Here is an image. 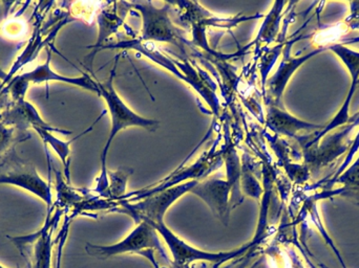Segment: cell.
Masks as SVG:
<instances>
[{"label": "cell", "mask_w": 359, "mask_h": 268, "mask_svg": "<svg viewBox=\"0 0 359 268\" xmlns=\"http://www.w3.org/2000/svg\"><path fill=\"white\" fill-rule=\"evenodd\" d=\"M50 59H52V52L48 50V58H46V62L38 65L33 71L21 73L19 77L23 81L27 82V84L59 82V83L77 86V87L82 88V90L95 92L99 96L100 92H99L98 81H95L88 73H83L80 77H67V76L60 75V73L53 71L52 67H50Z\"/></svg>", "instance_id": "7c38bea8"}, {"label": "cell", "mask_w": 359, "mask_h": 268, "mask_svg": "<svg viewBox=\"0 0 359 268\" xmlns=\"http://www.w3.org/2000/svg\"><path fill=\"white\" fill-rule=\"evenodd\" d=\"M55 177H56V191H57V202L56 204H53L54 208L60 209V210H65V206H76L82 202V197L75 191L69 187V183H65V178H63L62 174L60 171L55 169Z\"/></svg>", "instance_id": "ffe728a7"}, {"label": "cell", "mask_w": 359, "mask_h": 268, "mask_svg": "<svg viewBox=\"0 0 359 268\" xmlns=\"http://www.w3.org/2000/svg\"><path fill=\"white\" fill-rule=\"evenodd\" d=\"M266 124L276 134L297 139L302 132L314 134L324 128L325 124H313L304 121L289 113L284 107L268 105Z\"/></svg>", "instance_id": "4fadbf2b"}, {"label": "cell", "mask_w": 359, "mask_h": 268, "mask_svg": "<svg viewBox=\"0 0 359 268\" xmlns=\"http://www.w3.org/2000/svg\"><path fill=\"white\" fill-rule=\"evenodd\" d=\"M328 50L337 55L349 71L350 76H351V85H350L349 92H348L347 97L344 100L341 108L328 124H325L322 130L314 132V134L303 135L297 139L301 143L302 149L314 145L325 135L333 130H337L341 126L347 125L352 120V118L350 117V107H351L352 99L359 86V50H352L346 44H335L329 48Z\"/></svg>", "instance_id": "277c9868"}, {"label": "cell", "mask_w": 359, "mask_h": 268, "mask_svg": "<svg viewBox=\"0 0 359 268\" xmlns=\"http://www.w3.org/2000/svg\"><path fill=\"white\" fill-rule=\"evenodd\" d=\"M359 125V111L352 117L347 125L329 132L318 143L303 148L304 164L312 174H320L330 168L343 155H347L352 146L351 135Z\"/></svg>", "instance_id": "7a4b0ae2"}, {"label": "cell", "mask_w": 359, "mask_h": 268, "mask_svg": "<svg viewBox=\"0 0 359 268\" xmlns=\"http://www.w3.org/2000/svg\"><path fill=\"white\" fill-rule=\"evenodd\" d=\"M311 267L313 268H316V265H312V263H311Z\"/></svg>", "instance_id": "cb8c5ba5"}, {"label": "cell", "mask_w": 359, "mask_h": 268, "mask_svg": "<svg viewBox=\"0 0 359 268\" xmlns=\"http://www.w3.org/2000/svg\"><path fill=\"white\" fill-rule=\"evenodd\" d=\"M287 2L276 1L273 3L270 12L268 13L264 19L263 24L257 33L253 43L257 44H270L276 39L280 35V22H282L283 10Z\"/></svg>", "instance_id": "e0dca14e"}, {"label": "cell", "mask_w": 359, "mask_h": 268, "mask_svg": "<svg viewBox=\"0 0 359 268\" xmlns=\"http://www.w3.org/2000/svg\"><path fill=\"white\" fill-rule=\"evenodd\" d=\"M133 171L120 168L117 171L107 173L109 175V195L114 198H123L126 196V183Z\"/></svg>", "instance_id": "44dd1931"}, {"label": "cell", "mask_w": 359, "mask_h": 268, "mask_svg": "<svg viewBox=\"0 0 359 268\" xmlns=\"http://www.w3.org/2000/svg\"><path fill=\"white\" fill-rule=\"evenodd\" d=\"M98 40H97V43L94 44V45L88 46V48H92L93 50L86 58V66L88 67L90 71H93V61H94L97 52L102 50L103 45H104L103 43L109 38V36L115 33L118 27L122 24V19L116 14L115 10H114V12L111 10H103L98 15Z\"/></svg>", "instance_id": "2e32d148"}, {"label": "cell", "mask_w": 359, "mask_h": 268, "mask_svg": "<svg viewBox=\"0 0 359 268\" xmlns=\"http://www.w3.org/2000/svg\"><path fill=\"white\" fill-rule=\"evenodd\" d=\"M97 123V121L90 126V128H88V130L83 132V134L78 135L75 139H71L69 141H61L58 137L55 136L53 134V132H46V130L43 129H36L35 132L38 135H39L40 139L43 141L44 146L48 147L50 146L53 150H54L55 153L60 157L61 162H62L63 167H65V176L67 177V181L69 183V164H71V160H69V154H71V143L73 141H75L76 139L81 137L82 135L88 134L90 130L93 129V126Z\"/></svg>", "instance_id": "ac0fdd59"}, {"label": "cell", "mask_w": 359, "mask_h": 268, "mask_svg": "<svg viewBox=\"0 0 359 268\" xmlns=\"http://www.w3.org/2000/svg\"><path fill=\"white\" fill-rule=\"evenodd\" d=\"M128 6L139 10L142 15V31L141 41L166 42L174 45L182 46V33L172 23L168 12L170 3L162 8L154 6L153 2H130Z\"/></svg>", "instance_id": "5b68a950"}, {"label": "cell", "mask_w": 359, "mask_h": 268, "mask_svg": "<svg viewBox=\"0 0 359 268\" xmlns=\"http://www.w3.org/2000/svg\"><path fill=\"white\" fill-rule=\"evenodd\" d=\"M232 187L227 181L208 179L203 183H196L190 193L204 200L213 214L227 225L230 218L229 196Z\"/></svg>", "instance_id": "8fae6325"}, {"label": "cell", "mask_w": 359, "mask_h": 268, "mask_svg": "<svg viewBox=\"0 0 359 268\" xmlns=\"http://www.w3.org/2000/svg\"><path fill=\"white\" fill-rule=\"evenodd\" d=\"M320 183L329 185V188L316 192L318 200L341 196L353 200L359 206V155L337 178L322 181Z\"/></svg>", "instance_id": "5bb4252c"}, {"label": "cell", "mask_w": 359, "mask_h": 268, "mask_svg": "<svg viewBox=\"0 0 359 268\" xmlns=\"http://www.w3.org/2000/svg\"><path fill=\"white\" fill-rule=\"evenodd\" d=\"M198 181H189L175 187L168 188L163 191L158 192L153 195L143 198L142 202L138 204H128L122 202L121 212L128 213L137 223L142 220L151 223H164V215L168 209L196 185Z\"/></svg>", "instance_id": "8992f818"}, {"label": "cell", "mask_w": 359, "mask_h": 268, "mask_svg": "<svg viewBox=\"0 0 359 268\" xmlns=\"http://www.w3.org/2000/svg\"><path fill=\"white\" fill-rule=\"evenodd\" d=\"M293 43L294 41L292 40L286 42V45L283 50V59L278 69L271 77L268 78L267 82H266L264 92H265L267 105L283 107V94L297 69L303 66L310 59L325 52L324 50H320V48H313L303 56L293 57L291 55V48H292Z\"/></svg>", "instance_id": "9c48e42d"}, {"label": "cell", "mask_w": 359, "mask_h": 268, "mask_svg": "<svg viewBox=\"0 0 359 268\" xmlns=\"http://www.w3.org/2000/svg\"><path fill=\"white\" fill-rule=\"evenodd\" d=\"M65 23H67V20L61 21L59 24H57V27H55L54 29L50 31V35L43 39L42 38V29H41V21L40 19H37L35 23V29H34L33 36H32L29 41L27 42V45L25 46L23 52L19 55L18 58L15 60L14 64L11 67L8 73H6V79L4 81L0 84V88L4 87V86L8 85V82L13 79V78L16 76L17 71L19 69H22L25 65H27V63L32 62V61L35 60L36 57H37L38 52L41 50V48H43L44 46L48 45L54 39L56 34L58 33L59 29H60L61 27H63Z\"/></svg>", "instance_id": "9a60e30c"}, {"label": "cell", "mask_w": 359, "mask_h": 268, "mask_svg": "<svg viewBox=\"0 0 359 268\" xmlns=\"http://www.w3.org/2000/svg\"><path fill=\"white\" fill-rule=\"evenodd\" d=\"M285 45H286V42L285 41H283L280 44H278V45L272 48L269 52H266L265 56L262 59L261 75L262 82H263V88H265L266 82H267L268 80V75H269L272 66H273L274 63L276 62L280 54H283Z\"/></svg>", "instance_id": "7402d4cb"}, {"label": "cell", "mask_w": 359, "mask_h": 268, "mask_svg": "<svg viewBox=\"0 0 359 268\" xmlns=\"http://www.w3.org/2000/svg\"><path fill=\"white\" fill-rule=\"evenodd\" d=\"M147 223L153 225L154 229L158 232V234L162 236L166 246H168L170 253H172L175 263L181 267L189 265L190 263L194 262V261H207V262L219 265V263L226 262V261L236 258L240 255L244 254L250 248V246H245L243 248L231 251V252H205V251L198 250V248H194V246H190L189 244L182 240L174 232L170 231L166 227L165 223H151V221H147Z\"/></svg>", "instance_id": "52a82bcc"}, {"label": "cell", "mask_w": 359, "mask_h": 268, "mask_svg": "<svg viewBox=\"0 0 359 268\" xmlns=\"http://www.w3.org/2000/svg\"><path fill=\"white\" fill-rule=\"evenodd\" d=\"M0 268H6V267H1V265H0Z\"/></svg>", "instance_id": "d4e9b609"}, {"label": "cell", "mask_w": 359, "mask_h": 268, "mask_svg": "<svg viewBox=\"0 0 359 268\" xmlns=\"http://www.w3.org/2000/svg\"><path fill=\"white\" fill-rule=\"evenodd\" d=\"M0 185H11L20 188L37 196L50 210L53 206L50 177L46 181L41 178L35 166L29 160H23L16 150L0 164Z\"/></svg>", "instance_id": "3957f363"}, {"label": "cell", "mask_w": 359, "mask_h": 268, "mask_svg": "<svg viewBox=\"0 0 359 268\" xmlns=\"http://www.w3.org/2000/svg\"><path fill=\"white\" fill-rule=\"evenodd\" d=\"M29 132H23L0 122V164L16 150L19 143L31 139Z\"/></svg>", "instance_id": "d6986e66"}, {"label": "cell", "mask_w": 359, "mask_h": 268, "mask_svg": "<svg viewBox=\"0 0 359 268\" xmlns=\"http://www.w3.org/2000/svg\"><path fill=\"white\" fill-rule=\"evenodd\" d=\"M151 248L159 251L166 257L165 251L159 239V234L154 229L153 225H149L147 221H140L128 237L113 246H98L93 244L86 246L88 254L99 258H109V257L126 254V253L142 254L144 251H151Z\"/></svg>", "instance_id": "ba28073f"}, {"label": "cell", "mask_w": 359, "mask_h": 268, "mask_svg": "<svg viewBox=\"0 0 359 268\" xmlns=\"http://www.w3.org/2000/svg\"><path fill=\"white\" fill-rule=\"evenodd\" d=\"M359 150V130L358 134L354 136L353 141H352L351 148H350L349 152H348L347 155L345 156V160H344L343 164H341L339 169H337V172L333 174V176L331 177V179L337 178L339 175H341L350 164H352V162L354 160V157H355L356 154H358Z\"/></svg>", "instance_id": "603a6c76"}, {"label": "cell", "mask_w": 359, "mask_h": 268, "mask_svg": "<svg viewBox=\"0 0 359 268\" xmlns=\"http://www.w3.org/2000/svg\"><path fill=\"white\" fill-rule=\"evenodd\" d=\"M115 69H114L111 77L107 82H98L99 92H100L99 96L102 97L107 102L111 118V132H109V139H107V143H105L102 153H101V173L100 176L98 177V181H97L98 185L95 189V192L104 196L109 193L107 157L114 139L117 136L120 132L128 127H140L149 130V132H156L160 125L159 122L156 121V120L141 117L124 103L121 97L118 94L115 87H114Z\"/></svg>", "instance_id": "6da1fadb"}, {"label": "cell", "mask_w": 359, "mask_h": 268, "mask_svg": "<svg viewBox=\"0 0 359 268\" xmlns=\"http://www.w3.org/2000/svg\"><path fill=\"white\" fill-rule=\"evenodd\" d=\"M0 122L23 132H29V129H33L34 132L36 129H43L53 132V134H72V132H69V130L60 129V128L54 127V126L46 123L38 113L36 107L27 102L25 99L16 101V102L11 101L8 106L2 113Z\"/></svg>", "instance_id": "30bf717a"}]
</instances>
